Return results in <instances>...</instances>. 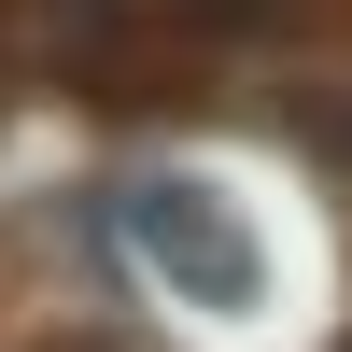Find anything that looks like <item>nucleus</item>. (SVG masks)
Here are the masks:
<instances>
[{"instance_id":"obj_1","label":"nucleus","mask_w":352,"mask_h":352,"mask_svg":"<svg viewBox=\"0 0 352 352\" xmlns=\"http://www.w3.org/2000/svg\"><path fill=\"white\" fill-rule=\"evenodd\" d=\"M113 212H127V240L155 254V268L184 282L197 310H254V296H268V254H254V226H240V212H212L197 184H127Z\"/></svg>"}]
</instances>
